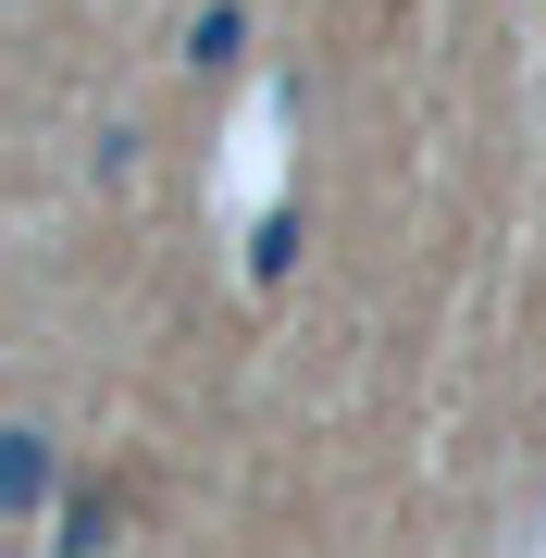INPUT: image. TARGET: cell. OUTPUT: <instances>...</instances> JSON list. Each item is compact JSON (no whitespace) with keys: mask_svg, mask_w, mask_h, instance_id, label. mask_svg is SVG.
I'll list each match as a JSON object with an SVG mask.
<instances>
[]
</instances>
